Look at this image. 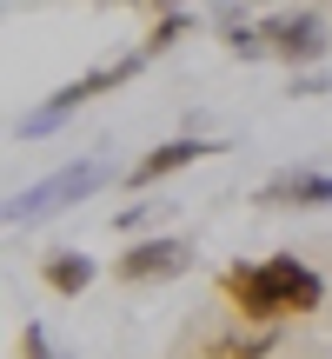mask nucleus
Wrapping results in <instances>:
<instances>
[{
  "mask_svg": "<svg viewBox=\"0 0 332 359\" xmlns=\"http://www.w3.org/2000/svg\"><path fill=\"white\" fill-rule=\"evenodd\" d=\"M47 286L53 293H87L93 286V259L87 253H53L47 259Z\"/></svg>",
  "mask_w": 332,
  "mask_h": 359,
  "instance_id": "obj_9",
  "label": "nucleus"
},
{
  "mask_svg": "<svg viewBox=\"0 0 332 359\" xmlns=\"http://www.w3.org/2000/svg\"><path fill=\"white\" fill-rule=\"evenodd\" d=\"M146 60H153V53H120V60H106V67H93V74L67 80V87L53 93V100L40 107V114H27V120H20V140H27V133H47V127H60V120L74 114V107H87V100H100L106 87H120V80H133V74H140Z\"/></svg>",
  "mask_w": 332,
  "mask_h": 359,
  "instance_id": "obj_2",
  "label": "nucleus"
},
{
  "mask_svg": "<svg viewBox=\"0 0 332 359\" xmlns=\"http://www.w3.org/2000/svg\"><path fill=\"white\" fill-rule=\"evenodd\" d=\"M213 154H226V140H160L146 160H133V187H160V180H173L179 167H200V160H213Z\"/></svg>",
  "mask_w": 332,
  "mask_h": 359,
  "instance_id": "obj_6",
  "label": "nucleus"
},
{
  "mask_svg": "<svg viewBox=\"0 0 332 359\" xmlns=\"http://www.w3.org/2000/svg\"><path fill=\"white\" fill-rule=\"evenodd\" d=\"M219 293L246 313V320L272 326V320H293V313H312L326 299V280L293 253H272L259 266H226L219 273Z\"/></svg>",
  "mask_w": 332,
  "mask_h": 359,
  "instance_id": "obj_1",
  "label": "nucleus"
},
{
  "mask_svg": "<svg viewBox=\"0 0 332 359\" xmlns=\"http://www.w3.org/2000/svg\"><path fill=\"white\" fill-rule=\"evenodd\" d=\"M106 180L100 160H74V167H60V173H47V180H34L27 193H13L7 200V219L20 226V219H47V213H60L67 200H80V193H93Z\"/></svg>",
  "mask_w": 332,
  "mask_h": 359,
  "instance_id": "obj_3",
  "label": "nucleus"
},
{
  "mask_svg": "<svg viewBox=\"0 0 332 359\" xmlns=\"http://www.w3.org/2000/svg\"><path fill=\"white\" fill-rule=\"evenodd\" d=\"M193 266V246L173 240V233H160V240H133L127 253L113 259V273L127 286H153V280H179V273Z\"/></svg>",
  "mask_w": 332,
  "mask_h": 359,
  "instance_id": "obj_5",
  "label": "nucleus"
},
{
  "mask_svg": "<svg viewBox=\"0 0 332 359\" xmlns=\"http://www.w3.org/2000/svg\"><path fill=\"white\" fill-rule=\"evenodd\" d=\"M179 34H186V13H166V20L153 27V40H146V47H140V53H166V47H173V40H179Z\"/></svg>",
  "mask_w": 332,
  "mask_h": 359,
  "instance_id": "obj_11",
  "label": "nucleus"
},
{
  "mask_svg": "<svg viewBox=\"0 0 332 359\" xmlns=\"http://www.w3.org/2000/svg\"><path fill=\"white\" fill-rule=\"evenodd\" d=\"M226 47L240 53V60H266V40H259V27H226Z\"/></svg>",
  "mask_w": 332,
  "mask_h": 359,
  "instance_id": "obj_10",
  "label": "nucleus"
},
{
  "mask_svg": "<svg viewBox=\"0 0 332 359\" xmlns=\"http://www.w3.org/2000/svg\"><path fill=\"white\" fill-rule=\"evenodd\" d=\"M20 359H53V353H47V333H40V326H27V333H20Z\"/></svg>",
  "mask_w": 332,
  "mask_h": 359,
  "instance_id": "obj_12",
  "label": "nucleus"
},
{
  "mask_svg": "<svg viewBox=\"0 0 332 359\" xmlns=\"http://www.w3.org/2000/svg\"><path fill=\"white\" fill-rule=\"evenodd\" d=\"M259 40H266V60H286V67L326 60V20L319 13H272V20H259Z\"/></svg>",
  "mask_w": 332,
  "mask_h": 359,
  "instance_id": "obj_4",
  "label": "nucleus"
},
{
  "mask_svg": "<svg viewBox=\"0 0 332 359\" xmlns=\"http://www.w3.org/2000/svg\"><path fill=\"white\" fill-rule=\"evenodd\" d=\"M259 206H332V173L312 167H286L259 187Z\"/></svg>",
  "mask_w": 332,
  "mask_h": 359,
  "instance_id": "obj_7",
  "label": "nucleus"
},
{
  "mask_svg": "<svg viewBox=\"0 0 332 359\" xmlns=\"http://www.w3.org/2000/svg\"><path fill=\"white\" fill-rule=\"evenodd\" d=\"M272 346H279V333H272V326H259V333H226V339H213L206 359H266Z\"/></svg>",
  "mask_w": 332,
  "mask_h": 359,
  "instance_id": "obj_8",
  "label": "nucleus"
}]
</instances>
